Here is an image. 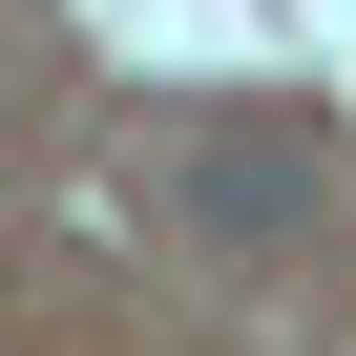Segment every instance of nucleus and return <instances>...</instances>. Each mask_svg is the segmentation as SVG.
<instances>
[{
  "mask_svg": "<svg viewBox=\"0 0 356 356\" xmlns=\"http://www.w3.org/2000/svg\"><path fill=\"white\" fill-rule=\"evenodd\" d=\"M168 210H189V231H293L314 210V147L293 126H210L189 168H168Z\"/></svg>",
  "mask_w": 356,
  "mask_h": 356,
  "instance_id": "f257e3e1",
  "label": "nucleus"
}]
</instances>
